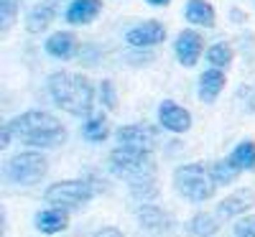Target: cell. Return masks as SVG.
<instances>
[{
    "instance_id": "cell-1",
    "label": "cell",
    "mask_w": 255,
    "mask_h": 237,
    "mask_svg": "<svg viewBox=\"0 0 255 237\" xmlns=\"http://www.w3.org/2000/svg\"><path fill=\"white\" fill-rule=\"evenodd\" d=\"M8 130L15 140L33 145V148H59L67 140V127H64L54 115L41 113V110H31L13 118L8 125Z\"/></svg>"
},
{
    "instance_id": "cell-2",
    "label": "cell",
    "mask_w": 255,
    "mask_h": 237,
    "mask_svg": "<svg viewBox=\"0 0 255 237\" xmlns=\"http://www.w3.org/2000/svg\"><path fill=\"white\" fill-rule=\"evenodd\" d=\"M49 95L69 115L90 118L95 107V87L90 77L77 72H54L49 77Z\"/></svg>"
},
{
    "instance_id": "cell-3",
    "label": "cell",
    "mask_w": 255,
    "mask_h": 237,
    "mask_svg": "<svg viewBox=\"0 0 255 237\" xmlns=\"http://www.w3.org/2000/svg\"><path fill=\"white\" fill-rule=\"evenodd\" d=\"M110 171L118 179L130 181V186H133V184H140V181L156 179V161H153V153L118 145L110 153Z\"/></svg>"
},
{
    "instance_id": "cell-4",
    "label": "cell",
    "mask_w": 255,
    "mask_h": 237,
    "mask_svg": "<svg viewBox=\"0 0 255 237\" xmlns=\"http://www.w3.org/2000/svg\"><path fill=\"white\" fill-rule=\"evenodd\" d=\"M174 186L189 202H207L215 197V181L209 176V168L204 163H186L179 166L174 174Z\"/></svg>"
},
{
    "instance_id": "cell-5",
    "label": "cell",
    "mask_w": 255,
    "mask_h": 237,
    "mask_svg": "<svg viewBox=\"0 0 255 237\" xmlns=\"http://www.w3.org/2000/svg\"><path fill=\"white\" fill-rule=\"evenodd\" d=\"M46 171H49V163L38 150H23V153L10 158L8 179L13 184H20V186H33L46 176Z\"/></svg>"
},
{
    "instance_id": "cell-6",
    "label": "cell",
    "mask_w": 255,
    "mask_h": 237,
    "mask_svg": "<svg viewBox=\"0 0 255 237\" xmlns=\"http://www.w3.org/2000/svg\"><path fill=\"white\" fill-rule=\"evenodd\" d=\"M92 186L87 181H79V179H72V181H59V184H51L46 189V202L54 207V209H74V207H82L92 199Z\"/></svg>"
},
{
    "instance_id": "cell-7",
    "label": "cell",
    "mask_w": 255,
    "mask_h": 237,
    "mask_svg": "<svg viewBox=\"0 0 255 237\" xmlns=\"http://www.w3.org/2000/svg\"><path fill=\"white\" fill-rule=\"evenodd\" d=\"M120 148H133V150H145V153H153V148L158 143V133H156V127L151 125H123L118 127V133H115Z\"/></svg>"
},
{
    "instance_id": "cell-8",
    "label": "cell",
    "mask_w": 255,
    "mask_h": 237,
    "mask_svg": "<svg viewBox=\"0 0 255 237\" xmlns=\"http://www.w3.org/2000/svg\"><path fill=\"white\" fill-rule=\"evenodd\" d=\"M202 51H204V38L194 28H184L174 41V54H176L181 67H194L202 56Z\"/></svg>"
},
{
    "instance_id": "cell-9",
    "label": "cell",
    "mask_w": 255,
    "mask_h": 237,
    "mask_svg": "<svg viewBox=\"0 0 255 237\" xmlns=\"http://www.w3.org/2000/svg\"><path fill=\"white\" fill-rule=\"evenodd\" d=\"M128 46L133 49H148V46H158L166 41V28L158 20H145V23H138L135 28H130L125 33Z\"/></svg>"
},
{
    "instance_id": "cell-10",
    "label": "cell",
    "mask_w": 255,
    "mask_h": 237,
    "mask_svg": "<svg viewBox=\"0 0 255 237\" xmlns=\"http://www.w3.org/2000/svg\"><path fill=\"white\" fill-rule=\"evenodd\" d=\"M158 122L168 133H186L191 127V115L186 107H181L174 100H163L158 107Z\"/></svg>"
},
{
    "instance_id": "cell-11",
    "label": "cell",
    "mask_w": 255,
    "mask_h": 237,
    "mask_svg": "<svg viewBox=\"0 0 255 237\" xmlns=\"http://www.w3.org/2000/svg\"><path fill=\"white\" fill-rule=\"evenodd\" d=\"M255 207V191L253 189H238V191H232L230 197H225L217 207L220 212V217H245V214Z\"/></svg>"
},
{
    "instance_id": "cell-12",
    "label": "cell",
    "mask_w": 255,
    "mask_h": 237,
    "mask_svg": "<svg viewBox=\"0 0 255 237\" xmlns=\"http://www.w3.org/2000/svg\"><path fill=\"white\" fill-rule=\"evenodd\" d=\"M225 82H227V77H225L222 69H212V67H207V69L199 74V84H197V95H199V100H202L204 105H212V102L220 97V92L225 90Z\"/></svg>"
},
{
    "instance_id": "cell-13",
    "label": "cell",
    "mask_w": 255,
    "mask_h": 237,
    "mask_svg": "<svg viewBox=\"0 0 255 237\" xmlns=\"http://www.w3.org/2000/svg\"><path fill=\"white\" fill-rule=\"evenodd\" d=\"M100 10H102V0H72L64 15H67V23L84 26V23H92L100 15Z\"/></svg>"
},
{
    "instance_id": "cell-14",
    "label": "cell",
    "mask_w": 255,
    "mask_h": 237,
    "mask_svg": "<svg viewBox=\"0 0 255 237\" xmlns=\"http://www.w3.org/2000/svg\"><path fill=\"white\" fill-rule=\"evenodd\" d=\"M44 51L54 59H69L77 51V36L69 31H56L44 41Z\"/></svg>"
},
{
    "instance_id": "cell-15",
    "label": "cell",
    "mask_w": 255,
    "mask_h": 237,
    "mask_svg": "<svg viewBox=\"0 0 255 237\" xmlns=\"http://www.w3.org/2000/svg\"><path fill=\"white\" fill-rule=\"evenodd\" d=\"M69 225V217L64 209H41L36 214V230L44 232V235H56V232H64Z\"/></svg>"
},
{
    "instance_id": "cell-16",
    "label": "cell",
    "mask_w": 255,
    "mask_h": 237,
    "mask_svg": "<svg viewBox=\"0 0 255 237\" xmlns=\"http://www.w3.org/2000/svg\"><path fill=\"white\" fill-rule=\"evenodd\" d=\"M184 15H186L189 23L204 26V28H212V26H215V20H217L215 8H212L207 0H189V3L184 5Z\"/></svg>"
},
{
    "instance_id": "cell-17",
    "label": "cell",
    "mask_w": 255,
    "mask_h": 237,
    "mask_svg": "<svg viewBox=\"0 0 255 237\" xmlns=\"http://www.w3.org/2000/svg\"><path fill=\"white\" fill-rule=\"evenodd\" d=\"M56 18V5L54 3H38L36 8H31L28 18H26V31L28 33H41L46 31Z\"/></svg>"
},
{
    "instance_id": "cell-18",
    "label": "cell",
    "mask_w": 255,
    "mask_h": 237,
    "mask_svg": "<svg viewBox=\"0 0 255 237\" xmlns=\"http://www.w3.org/2000/svg\"><path fill=\"white\" fill-rule=\"evenodd\" d=\"M138 220L145 230H153V232H161V230H166L168 225H171V220L166 217V212L156 204H143L138 209Z\"/></svg>"
},
{
    "instance_id": "cell-19",
    "label": "cell",
    "mask_w": 255,
    "mask_h": 237,
    "mask_svg": "<svg viewBox=\"0 0 255 237\" xmlns=\"http://www.w3.org/2000/svg\"><path fill=\"white\" fill-rule=\"evenodd\" d=\"M82 135L87 138L90 143H102L108 140L110 135V127H108V118L105 115H90L82 125Z\"/></svg>"
},
{
    "instance_id": "cell-20",
    "label": "cell",
    "mask_w": 255,
    "mask_h": 237,
    "mask_svg": "<svg viewBox=\"0 0 255 237\" xmlns=\"http://www.w3.org/2000/svg\"><path fill=\"white\" fill-rule=\"evenodd\" d=\"M240 174H243V171H240L238 166H232L230 158H220V161H215V163L209 166V176H212V181H215L217 186H227V184H232Z\"/></svg>"
},
{
    "instance_id": "cell-21",
    "label": "cell",
    "mask_w": 255,
    "mask_h": 237,
    "mask_svg": "<svg viewBox=\"0 0 255 237\" xmlns=\"http://www.w3.org/2000/svg\"><path fill=\"white\" fill-rule=\"evenodd\" d=\"M232 161V166H238L240 171H248L255 166V140H243L235 145V150L227 156Z\"/></svg>"
},
{
    "instance_id": "cell-22",
    "label": "cell",
    "mask_w": 255,
    "mask_h": 237,
    "mask_svg": "<svg viewBox=\"0 0 255 237\" xmlns=\"http://www.w3.org/2000/svg\"><path fill=\"white\" fill-rule=\"evenodd\" d=\"M204 56H207V64L212 69H227L230 64H232V49L225 44V41H220V44H212L207 51H204Z\"/></svg>"
},
{
    "instance_id": "cell-23",
    "label": "cell",
    "mask_w": 255,
    "mask_h": 237,
    "mask_svg": "<svg viewBox=\"0 0 255 237\" xmlns=\"http://www.w3.org/2000/svg\"><path fill=\"white\" fill-rule=\"evenodd\" d=\"M189 230H191V235H197V237H212V235H217L220 222H217V217H212V214L199 212V214H194V217H191Z\"/></svg>"
},
{
    "instance_id": "cell-24",
    "label": "cell",
    "mask_w": 255,
    "mask_h": 237,
    "mask_svg": "<svg viewBox=\"0 0 255 237\" xmlns=\"http://www.w3.org/2000/svg\"><path fill=\"white\" fill-rule=\"evenodd\" d=\"M18 8H20V0H0V23H3V31L13 26Z\"/></svg>"
},
{
    "instance_id": "cell-25",
    "label": "cell",
    "mask_w": 255,
    "mask_h": 237,
    "mask_svg": "<svg viewBox=\"0 0 255 237\" xmlns=\"http://www.w3.org/2000/svg\"><path fill=\"white\" fill-rule=\"evenodd\" d=\"M100 102L108 107V110H115L118 107V92H115V84L110 79L100 82Z\"/></svg>"
},
{
    "instance_id": "cell-26",
    "label": "cell",
    "mask_w": 255,
    "mask_h": 237,
    "mask_svg": "<svg viewBox=\"0 0 255 237\" xmlns=\"http://www.w3.org/2000/svg\"><path fill=\"white\" fill-rule=\"evenodd\" d=\"M232 237H255V214H245L232 227Z\"/></svg>"
},
{
    "instance_id": "cell-27",
    "label": "cell",
    "mask_w": 255,
    "mask_h": 237,
    "mask_svg": "<svg viewBox=\"0 0 255 237\" xmlns=\"http://www.w3.org/2000/svg\"><path fill=\"white\" fill-rule=\"evenodd\" d=\"M95 237H123V235H120V230H115V227H105V230H100Z\"/></svg>"
},
{
    "instance_id": "cell-28",
    "label": "cell",
    "mask_w": 255,
    "mask_h": 237,
    "mask_svg": "<svg viewBox=\"0 0 255 237\" xmlns=\"http://www.w3.org/2000/svg\"><path fill=\"white\" fill-rule=\"evenodd\" d=\"M148 5H156V8H161V5H168L171 3V0H145Z\"/></svg>"
}]
</instances>
